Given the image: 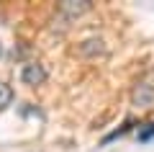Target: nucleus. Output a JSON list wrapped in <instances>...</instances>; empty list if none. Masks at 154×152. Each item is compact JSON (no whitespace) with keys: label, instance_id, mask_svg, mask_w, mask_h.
<instances>
[{"label":"nucleus","instance_id":"f257e3e1","mask_svg":"<svg viewBox=\"0 0 154 152\" xmlns=\"http://www.w3.org/2000/svg\"><path fill=\"white\" fill-rule=\"evenodd\" d=\"M46 77H49V70H46L41 62H26L21 67V82L28 88H36V85H44Z\"/></svg>","mask_w":154,"mask_h":152},{"label":"nucleus","instance_id":"f03ea898","mask_svg":"<svg viewBox=\"0 0 154 152\" xmlns=\"http://www.w3.org/2000/svg\"><path fill=\"white\" fill-rule=\"evenodd\" d=\"M90 8H93L90 0H62L59 5H57V13L67 23H72V21H77V18L82 16V13H88Z\"/></svg>","mask_w":154,"mask_h":152},{"label":"nucleus","instance_id":"7ed1b4c3","mask_svg":"<svg viewBox=\"0 0 154 152\" xmlns=\"http://www.w3.org/2000/svg\"><path fill=\"white\" fill-rule=\"evenodd\" d=\"M131 103L136 106V108H149V106L154 103V85L152 82H139V85H134L131 90Z\"/></svg>","mask_w":154,"mask_h":152},{"label":"nucleus","instance_id":"20e7f679","mask_svg":"<svg viewBox=\"0 0 154 152\" xmlns=\"http://www.w3.org/2000/svg\"><path fill=\"white\" fill-rule=\"evenodd\" d=\"M77 49H80V54H82V57H103L105 52H108L105 41H103V39H98V36L80 41V47H77Z\"/></svg>","mask_w":154,"mask_h":152},{"label":"nucleus","instance_id":"39448f33","mask_svg":"<svg viewBox=\"0 0 154 152\" xmlns=\"http://www.w3.org/2000/svg\"><path fill=\"white\" fill-rule=\"evenodd\" d=\"M131 126H134V119H126L116 131H110V134H105V137H103V144H108V142H113V139H118V137H123L126 131H131Z\"/></svg>","mask_w":154,"mask_h":152},{"label":"nucleus","instance_id":"423d86ee","mask_svg":"<svg viewBox=\"0 0 154 152\" xmlns=\"http://www.w3.org/2000/svg\"><path fill=\"white\" fill-rule=\"evenodd\" d=\"M13 98H16L13 95V88L8 85V82H0V111L8 108V106L13 103Z\"/></svg>","mask_w":154,"mask_h":152},{"label":"nucleus","instance_id":"0eeeda50","mask_svg":"<svg viewBox=\"0 0 154 152\" xmlns=\"http://www.w3.org/2000/svg\"><path fill=\"white\" fill-rule=\"evenodd\" d=\"M136 137H139V142H149L154 137V121L141 124V126H139V131H136Z\"/></svg>","mask_w":154,"mask_h":152},{"label":"nucleus","instance_id":"6e6552de","mask_svg":"<svg viewBox=\"0 0 154 152\" xmlns=\"http://www.w3.org/2000/svg\"><path fill=\"white\" fill-rule=\"evenodd\" d=\"M0 57H3V44H0Z\"/></svg>","mask_w":154,"mask_h":152}]
</instances>
